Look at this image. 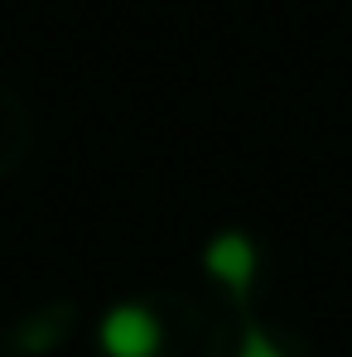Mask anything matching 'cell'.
Masks as SVG:
<instances>
[{"instance_id":"2","label":"cell","mask_w":352,"mask_h":357,"mask_svg":"<svg viewBox=\"0 0 352 357\" xmlns=\"http://www.w3.org/2000/svg\"><path fill=\"white\" fill-rule=\"evenodd\" d=\"M208 271H213L222 285L246 290V280L256 275V251H251V241L241 237V232H222V237L208 246Z\"/></svg>"},{"instance_id":"3","label":"cell","mask_w":352,"mask_h":357,"mask_svg":"<svg viewBox=\"0 0 352 357\" xmlns=\"http://www.w3.org/2000/svg\"><path fill=\"white\" fill-rule=\"evenodd\" d=\"M236 357H280L275 353V343L261 333V328H246V338H241V353Z\"/></svg>"},{"instance_id":"1","label":"cell","mask_w":352,"mask_h":357,"mask_svg":"<svg viewBox=\"0 0 352 357\" xmlns=\"http://www.w3.org/2000/svg\"><path fill=\"white\" fill-rule=\"evenodd\" d=\"M160 343H164V333H160L150 309H140V304L107 309V319H102V348H107V357H155Z\"/></svg>"}]
</instances>
